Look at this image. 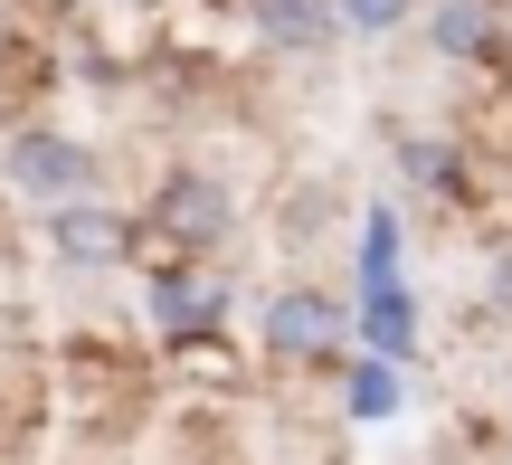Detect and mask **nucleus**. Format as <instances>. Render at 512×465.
I'll return each instance as SVG.
<instances>
[{
	"instance_id": "obj_1",
	"label": "nucleus",
	"mask_w": 512,
	"mask_h": 465,
	"mask_svg": "<svg viewBox=\"0 0 512 465\" xmlns=\"http://www.w3.org/2000/svg\"><path fill=\"white\" fill-rule=\"evenodd\" d=\"M266 361H294V371H332L351 342V314L342 295H323V285H285V295H266Z\"/></svg>"
},
{
	"instance_id": "obj_2",
	"label": "nucleus",
	"mask_w": 512,
	"mask_h": 465,
	"mask_svg": "<svg viewBox=\"0 0 512 465\" xmlns=\"http://www.w3.org/2000/svg\"><path fill=\"white\" fill-rule=\"evenodd\" d=\"M0 171H10V190H29L38 209H57V200H86V190L105 181L95 143H76V133H48V124L10 133V143H0Z\"/></svg>"
},
{
	"instance_id": "obj_3",
	"label": "nucleus",
	"mask_w": 512,
	"mask_h": 465,
	"mask_svg": "<svg viewBox=\"0 0 512 465\" xmlns=\"http://www.w3.org/2000/svg\"><path fill=\"white\" fill-rule=\"evenodd\" d=\"M143 228L152 238H171V247H219L228 228H238V190L219 181V171H171L162 190H152V209H143Z\"/></svg>"
},
{
	"instance_id": "obj_4",
	"label": "nucleus",
	"mask_w": 512,
	"mask_h": 465,
	"mask_svg": "<svg viewBox=\"0 0 512 465\" xmlns=\"http://www.w3.org/2000/svg\"><path fill=\"white\" fill-rule=\"evenodd\" d=\"M48 247L67 266H124L133 247H143V219H124L114 200H95V190H86V200H57L48 209Z\"/></svg>"
},
{
	"instance_id": "obj_5",
	"label": "nucleus",
	"mask_w": 512,
	"mask_h": 465,
	"mask_svg": "<svg viewBox=\"0 0 512 465\" xmlns=\"http://www.w3.org/2000/svg\"><path fill=\"white\" fill-rule=\"evenodd\" d=\"M152 323H162L171 342H219L228 333V285H200V276H152L143 285Z\"/></svg>"
},
{
	"instance_id": "obj_6",
	"label": "nucleus",
	"mask_w": 512,
	"mask_h": 465,
	"mask_svg": "<svg viewBox=\"0 0 512 465\" xmlns=\"http://www.w3.org/2000/svg\"><path fill=\"white\" fill-rule=\"evenodd\" d=\"M256 38L294 57H323L342 38V0H256Z\"/></svg>"
},
{
	"instance_id": "obj_7",
	"label": "nucleus",
	"mask_w": 512,
	"mask_h": 465,
	"mask_svg": "<svg viewBox=\"0 0 512 465\" xmlns=\"http://www.w3.org/2000/svg\"><path fill=\"white\" fill-rule=\"evenodd\" d=\"M361 342L389 361L418 352V304H408V276H361Z\"/></svg>"
},
{
	"instance_id": "obj_8",
	"label": "nucleus",
	"mask_w": 512,
	"mask_h": 465,
	"mask_svg": "<svg viewBox=\"0 0 512 465\" xmlns=\"http://www.w3.org/2000/svg\"><path fill=\"white\" fill-rule=\"evenodd\" d=\"M427 38H437V57H456V67H484V57H494V10H484V0H437V10H427Z\"/></svg>"
},
{
	"instance_id": "obj_9",
	"label": "nucleus",
	"mask_w": 512,
	"mask_h": 465,
	"mask_svg": "<svg viewBox=\"0 0 512 465\" xmlns=\"http://www.w3.org/2000/svg\"><path fill=\"white\" fill-rule=\"evenodd\" d=\"M342 409L351 418H389V409H399V361H389V352H361L342 371Z\"/></svg>"
},
{
	"instance_id": "obj_10",
	"label": "nucleus",
	"mask_w": 512,
	"mask_h": 465,
	"mask_svg": "<svg viewBox=\"0 0 512 465\" xmlns=\"http://www.w3.org/2000/svg\"><path fill=\"white\" fill-rule=\"evenodd\" d=\"M399 162H408V181H427V190H456V143H427V133H408V143H399Z\"/></svg>"
},
{
	"instance_id": "obj_11",
	"label": "nucleus",
	"mask_w": 512,
	"mask_h": 465,
	"mask_svg": "<svg viewBox=\"0 0 512 465\" xmlns=\"http://www.w3.org/2000/svg\"><path fill=\"white\" fill-rule=\"evenodd\" d=\"M408 10H418V0H342V29H361V38H389Z\"/></svg>"
},
{
	"instance_id": "obj_12",
	"label": "nucleus",
	"mask_w": 512,
	"mask_h": 465,
	"mask_svg": "<svg viewBox=\"0 0 512 465\" xmlns=\"http://www.w3.org/2000/svg\"><path fill=\"white\" fill-rule=\"evenodd\" d=\"M494 314H512V257L494 266Z\"/></svg>"
}]
</instances>
